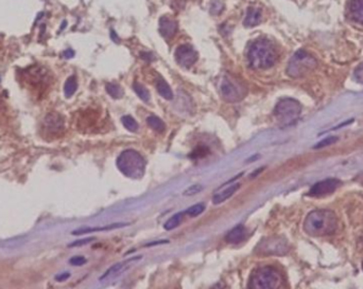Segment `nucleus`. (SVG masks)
Here are the masks:
<instances>
[{
    "mask_svg": "<svg viewBox=\"0 0 363 289\" xmlns=\"http://www.w3.org/2000/svg\"><path fill=\"white\" fill-rule=\"evenodd\" d=\"M338 227V218L330 210H315L307 215L304 230L311 236H326L335 233Z\"/></svg>",
    "mask_w": 363,
    "mask_h": 289,
    "instance_id": "1",
    "label": "nucleus"
},
{
    "mask_svg": "<svg viewBox=\"0 0 363 289\" xmlns=\"http://www.w3.org/2000/svg\"><path fill=\"white\" fill-rule=\"evenodd\" d=\"M277 53L272 43L267 40L256 41L250 48L249 62L254 69H268L274 66Z\"/></svg>",
    "mask_w": 363,
    "mask_h": 289,
    "instance_id": "2",
    "label": "nucleus"
},
{
    "mask_svg": "<svg viewBox=\"0 0 363 289\" xmlns=\"http://www.w3.org/2000/svg\"><path fill=\"white\" fill-rule=\"evenodd\" d=\"M117 167L127 177L140 179L145 175L146 161L138 152L127 149L118 156Z\"/></svg>",
    "mask_w": 363,
    "mask_h": 289,
    "instance_id": "3",
    "label": "nucleus"
},
{
    "mask_svg": "<svg viewBox=\"0 0 363 289\" xmlns=\"http://www.w3.org/2000/svg\"><path fill=\"white\" fill-rule=\"evenodd\" d=\"M317 66L318 62L314 56L304 50H299L291 58L287 73L291 78H303L304 75L315 70Z\"/></svg>",
    "mask_w": 363,
    "mask_h": 289,
    "instance_id": "4",
    "label": "nucleus"
},
{
    "mask_svg": "<svg viewBox=\"0 0 363 289\" xmlns=\"http://www.w3.org/2000/svg\"><path fill=\"white\" fill-rule=\"evenodd\" d=\"M281 285V276L273 267H261L254 271L250 280V287L253 289H273Z\"/></svg>",
    "mask_w": 363,
    "mask_h": 289,
    "instance_id": "5",
    "label": "nucleus"
},
{
    "mask_svg": "<svg viewBox=\"0 0 363 289\" xmlns=\"http://www.w3.org/2000/svg\"><path fill=\"white\" fill-rule=\"evenodd\" d=\"M302 111V106L294 99H283L275 106L274 115L278 122L287 126L295 122Z\"/></svg>",
    "mask_w": 363,
    "mask_h": 289,
    "instance_id": "6",
    "label": "nucleus"
},
{
    "mask_svg": "<svg viewBox=\"0 0 363 289\" xmlns=\"http://www.w3.org/2000/svg\"><path fill=\"white\" fill-rule=\"evenodd\" d=\"M222 98L229 103L240 102L246 97L247 87L239 80L225 75L220 85Z\"/></svg>",
    "mask_w": 363,
    "mask_h": 289,
    "instance_id": "7",
    "label": "nucleus"
},
{
    "mask_svg": "<svg viewBox=\"0 0 363 289\" xmlns=\"http://www.w3.org/2000/svg\"><path fill=\"white\" fill-rule=\"evenodd\" d=\"M340 186H341V181L339 179L327 178L325 180L318 181L316 185L312 186L309 191V195L315 196V197L328 195V194L334 193Z\"/></svg>",
    "mask_w": 363,
    "mask_h": 289,
    "instance_id": "8",
    "label": "nucleus"
},
{
    "mask_svg": "<svg viewBox=\"0 0 363 289\" xmlns=\"http://www.w3.org/2000/svg\"><path fill=\"white\" fill-rule=\"evenodd\" d=\"M175 60L184 68H190L198 60V53L190 45H182L175 51Z\"/></svg>",
    "mask_w": 363,
    "mask_h": 289,
    "instance_id": "9",
    "label": "nucleus"
},
{
    "mask_svg": "<svg viewBox=\"0 0 363 289\" xmlns=\"http://www.w3.org/2000/svg\"><path fill=\"white\" fill-rule=\"evenodd\" d=\"M44 127H45L49 133L58 134L64 129V119L61 115L56 112H50L45 118H44Z\"/></svg>",
    "mask_w": 363,
    "mask_h": 289,
    "instance_id": "10",
    "label": "nucleus"
},
{
    "mask_svg": "<svg viewBox=\"0 0 363 289\" xmlns=\"http://www.w3.org/2000/svg\"><path fill=\"white\" fill-rule=\"evenodd\" d=\"M261 251L264 253L268 254H277L281 255L285 253L288 247L285 241L279 240V238H271L265 242L264 245H261Z\"/></svg>",
    "mask_w": 363,
    "mask_h": 289,
    "instance_id": "11",
    "label": "nucleus"
},
{
    "mask_svg": "<svg viewBox=\"0 0 363 289\" xmlns=\"http://www.w3.org/2000/svg\"><path fill=\"white\" fill-rule=\"evenodd\" d=\"M240 186H241L240 184H234L227 186L225 190L216 194L214 198H212V203H214V205H220L224 202H227V199H229L238 190H239Z\"/></svg>",
    "mask_w": 363,
    "mask_h": 289,
    "instance_id": "12",
    "label": "nucleus"
},
{
    "mask_svg": "<svg viewBox=\"0 0 363 289\" xmlns=\"http://www.w3.org/2000/svg\"><path fill=\"white\" fill-rule=\"evenodd\" d=\"M247 235V231L246 228L243 227L242 225H238L235 228L231 229L228 233L225 236V240H227V243L229 244H239L241 243Z\"/></svg>",
    "mask_w": 363,
    "mask_h": 289,
    "instance_id": "13",
    "label": "nucleus"
},
{
    "mask_svg": "<svg viewBox=\"0 0 363 289\" xmlns=\"http://www.w3.org/2000/svg\"><path fill=\"white\" fill-rule=\"evenodd\" d=\"M178 30V24L175 21H170L169 18H161L159 21V31L161 35L166 39H170Z\"/></svg>",
    "mask_w": 363,
    "mask_h": 289,
    "instance_id": "14",
    "label": "nucleus"
},
{
    "mask_svg": "<svg viewBox=\"0 0 363 289\" xmlns=\"http://www.w3.org/2000/svg\"><path fill=\"white\" fill-rule=\"evenodd\" d=\"M140 257L139 256H136V257H133V259H130L128 261H124V262H120V263H117L115 264V265H113L111 268L108 269V271H106L101 278H100V280H104V279H108V278H111V276L115 275V274H118L119 272L122 271V269L126 267L129 263H132L136 260H139Z\"/></svg>",
    "mask_w": 363,
    "mask_h": 289,
    "instance_id": "15",
    "label": "nucleus"
},
{
    "mask_svg": "<svg viewBox=\"0 0 363 289\" xmlns=\"http://www.w3.org/2000/svg\"><path fill=\"white\" fill-rule=\"evenodd\" d=\"M350 13L356 21L363 24V0L350 1Z\"/></svg>",
    "mask_w": 363,
    "mask_h": 289,
    "instance_id": "16",
    "label": "nucleus"
},
{
    "mask_svg": "<svg viewBox=\"0 0 363 289\" xmlns=\"http://www.w3.org/2000/svg\"><path fill=\"white\" fill-rule=\"evenodd\" d=\"M129 224H122V223H116L110 226H106V227H101V228H85V229H80L77 231H73L72 234L73 235H82L86 233H91V232H99V231H106V230H113V229H118L121 227H126Z\"/></svg>",
    "mask_w": 363,
    "mask_h": 289,
    "instance_id": "17",
    "label": "nucleus"
},
{
    "mask_svg": "<svg viewBox=\"0 0 363 289\" xmlns=\"http://www.w3.org/2000/svg\"><path fill=\"white\" fill-rule=\"evenodd\" d=\"M156 89H158L159 96L161 98H164L165 100L170 101V100L173 99V92L171 90L170 86H169L167 82L162 79H159L158 81V83H156Z\"/></svg>",
    "mask_w": 363,
    "mask_h": 289,
    "instance_id": "18",
    "label": "nucleus"
},
{
    "mask_svg": "<svg viewBox=\"0 0 363 289\" xmlns=\"http://www.w3.org/2000/svg\"><path fill=\"white\" fill-rule=\"evenodd\" d=\"M260 21H261L260 11L257 9H250L246 16L245 24L247 27H254V26H257V24L260 22Z\"/></svg>",
    "mask_w": 363,
    "mask_h": 289,
    "instance_id": "19",
    "label": "nucleus"
},
{
    "mask_svg": "<svg viewBox=\"0 0 363 289\" xmlns=\"http://www.w3.org/2000/svg\"><path fill=\"white\" fill-rule=\"evenodd\" d=\"M147 124L153 130L158 131V133H162L166 129V125L162 122L161 119L156 116H150L147 118Z\"/></svg>",
    "mask_w": 363,
    "mask_h": 289,
    "instance_id": "20",
    "label": "nucleus"
},
{
    "mask_svg": "<svg viewBox=\"0 0 363 289\" xmlns=\"http://www.w3.org/2000/svg\"><path fill=\"white\" fill-rule=\"evenodd\" d=\"M78 89V82L74 75L72 77L68 78L67 81L65 82V86H64V93L66 98H71L73 96V93L77 91Z\"/></svg>",
    "mask_w": 363,
    "mask_h": 289,
    "instance_id": "21",
    "label": "nucleus"
},
{
    "mask_svg": "<svg viewBox=\"0 0 363 289\" xmlns=\"http://www.w3.org/2000/svg\"><path fill=\"white\" fill-rule=\"evenodd\" d=\"M183 213L180 212V213H177V214H174L172 217H170L168 219V221L165 223L164 225V229L167 230V231H171L175 228H178L179 226L181 225L182 221H183Z\"/></svg>",
    "mask_w": 363,
    "mask_h": 289,
    "instance_id": "22",
    "label": "nucleus"
},
{
    "mask_svg": "<svg viewBox=\"0 0 363 289\" xmlns=\"http://www.w3.org/2000/svg\"><path fill=\"white\" fill-rule=\"evenodd\" d=\"M121 122L123 124V126L126 127L131 133H135L138 129V123L136 122L135 119L131 116H124L121 119Z\"/></svg>",
    "mask_w": 363,
    "mask_h": 289,
    "instance_id": "23",
    "label": "nucleus"
},
{
    "mask_svg": "<svg viewBox=\"0 0 363 289\" xmlns=\"http://www.w3.org/2000/svg\"><path fill=\"white\" fill-rule=\"evenodd\" d=\"M134 90H135L137 96H138V98L140 100H142L143 102L148 103L150 101V93H149L148 89L145 86H142L141 84H138V83H135L134 84Z\"/></svg>",
    "mask_w": 363,
    "mask_h": 289,
    "instance_id": "24",
    "label": "nucleus"
},
{
    "mask_svg": "<svg viewBox=\"0 0 363 289\" xmlns=\"http://www.w3.org/2000/svg\"><path fill=\"white\" fill-rule=\"evenodd\" d=\"M106 91L112 98L120 99L123 97V90L121 87L117 84H108L106 85Z\"/></svg>",
    "mask_w": 363,
    "mask_h": 289,
    "instance_id": "25",
    "label": "nucleus"
},
{
    "mask_svg": "<svg viewBox=\"0 0 363 289\" xmlns=\"http://www.w3.org/2000/svg\"><path fill=\"white\" fill-rule=\"evenodd\" d=\"M205 210V206L203 204H197L195 206H190V208L186 211V214H188L190 217H196L200 214H202Z\"/></svg>",
    "mask_w": 363,
    "mask_h": 289,
    "instance_id": "26",
    "label": "nucleus"
},
{
    "mask_svg": "<svg viewBox=\"0 0 363 289\" xmlns=\"http://www.w3.org/2000/svg\"><path fill=\"white\" fill-rule=\"evenodd\" d=\"M338 140H339V138H338V137H335V136L327 137L326 139H324V140L318 142L317 144V145L315 146V148H322V147H326V146H329V145H333V144H335Z\"/></svg>",
    "mask_w": 363,
    "mask_h": 289,
    "instance_id": "27",
    "label": "nucleus"
},
{
    "mask_svg": "<svg viewBox=\"0 0 363 289\" xmlns=\"http://www.w3.org/2000/svg\"><path fill=\"white\" fill-rule=\"evenodd\" d=\"M202 190H203V186H198V185L191 186L187 188V190L184 191V195L185 196H192V195H195V194L201 192Z\"/></svg>",
    "mask_w": 363,
    "mask_h": 289,
    "instance_id": "28",
    "label": "nucleus"
},
{
    "mask_svg": "<svg viewBox=\"0 0 363 289\" xmlns=\"http://www.w3.org/2000/svg\"><path fill=\"white\" fill-rule=\"evenodd\" d=\"M95 238L93 237H90V238H82V240H78V241H74L73 243L68 245V247H81V246H84V245L86 244H90L91 242H92Z\"/></svg>",
    "mask_w": 363,
    "mask_h": 289,
    "instance_id": "29",
    "label": "nucleus"
},
{
    "mask_svg": "<svg viewBox=\"0 0 363 289\" xmlns=\"http://www.w3.org/2000/svg\"><path fill=\"white\" fill-rule=\"evenodd\" d=\"M69 264L72 266H83L86 264V259L83 256H73L69 260Z\"/></svg>",
    "mask_w": 363,
    "mask_h": 289,
    "instance_id": "30",
    "label": "nucleus"
},
{
    "mask_svg": "<svg viewBox=\"0 0 363 289\" xmlns=\"http://www.w3.org/2000/svg\"><path fill=\"white\" fill-rule=\"evenodd\" d=\"M222 9H223L222 2L219 1V0H217V1H214V3H212L211 8H210V11H211V13L219 14L222 11Z\"/></svg>",
    "mask_w": 363,
    "mask_h": 289,
    "instance_id": "31",
    "label": "nucleus"
},
{
    "mask_svg": "<svg viewBox=\"0 0 363 289\" xmlns=\"http://www.w3.org/2000/svg\"><path fill=\"white\" fill-rule=\"evenodd\" d=\"M355 78L356 80L359 82V83L363 84V64L359 65L356 68L355 70Z\"/></svg>",
    "mask_w": 363,
    "mask_h": 289,
    "instance_id": "32",
    "label": "nucleus"
},
{
    "mask_svg": "<svg viewBox=\"0 0 363 289\" xmlns=\"http://www.w3.org/2000/svg\"><path fill=\"white\" fill-rule=\"evenodd\" d=\"M70 278V273L68 272H64V273H61L59 275L55 276V281L58 282H63V281H66L67 279Z\"/></svg>",
    "mask_w": 363,
    "mask_h": 289,
    "instance_id": "33",
    "label": "nucleus"
},
{
    "mask_svg": "<svg viewBox=\"0 0 363 289\" xmlns=\"http://www.w3.org/2000/svg\"><path fill=\"white\" fill-rule=\"evenodd\" d=\"M73 55H74V53H73L72 50H67V51L64 52V56H65V58H67V59L72 58Z\"/></svg>",
    "mask_w": 363,
    "mask_h": 289,
    "instance_id": "34",
    "label": "nucleus"
},
{
    "mask_svg": "<svg viewBox=\"0 0 363 289\" xmlns=\"http://www.w3.org/2000/svg\"><path fill=\"white\" fill-rule=\"evenodd\" d=\"M168 241H160V242H156V243H151V244H148L146 245L147 247H152V246H155V245H160V244H167Z\"/></svg>",
    "mask_w": 363,
    "mask_h": 289,
    "instance_id": "35",
    "label": "nucleus"
},
{
    "mask_svg": "<svg viewBox=\"0 0 363 289\" xmlns=\"http://www.w3.org/2000/svg\"><path fill=\"white\" fill-rule=\"evenodd\" d=\"M362 269H363V263H362Z\"/></svg>",
    "mask_w": 363,
    "mask_h": 289,
    "instance_id": "36",
    "label": "nucleus"
}]
</instances>
